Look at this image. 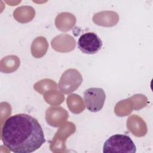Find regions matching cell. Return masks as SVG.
<instances>
[{
	"mask_svg": "<svg viewBox=\"0 0 153 153\" xmlns=\"http://www.w3.org/2000/svg\"><path fill=\"white\" fill-rule=\"evenodd\" d=\"M4 145L15 153H30L45 142L43 130L38 121L26 114L8 117L1 130Z\"/></svg>",
	"mask_w": 153,
	"mask_h": 153,
	"instance_id": "cell-1",
	"label": "cell"
},
{
	"mask_svg": "<svg viewBox=\"0 0 153 153\" xmlns=\"http://www.w3.org/2000/svg\"><path fill=\"white\" fill-rule=\"evenodd\" d=\"M136 147L132 139L126 134H116L104 143L103 153H135Z\"/></svg>",
	"mask_w": 153,
	"mask_h": 153,
	"instance_id": "cell-2",
	"label": "cell"
},
{
	"mask_svg": "<svg viewBox=\"0 0 153 153\" xmlns=\"http://www.w3.org/2000/svg\"><path fill=\"white\" fill-rule=\"evenodd\" d=\"M106 94L102 88L91 87L84 92V100L86 108L90 112L100 111L105 103Z\"/></svg>",
	"mask_w": 153,
	"mask_h": 153,
	"instance_id": "cell-3",
	"label": "cell"
},
{
	"mask_svg": "<svg viewBox=\"0 0 153 153\" xmlns=\"http://www.w3.org/2000/svg\"><path fill=\"white\" fill-rule=\"evenodd\" d=\"M78 48L83 53L94 54L102 47L103 42L100 37L94 32H86L80 36L77 42Z\"/></svg>",
	"mask_w": 153,
	"mask_h": 153,
	"instance_id": "cell-4",
	"label": "cell"
},
{
	"mask_svg": "<svg viewBox=\"0 0 153 153\" xmlns=\"http://www.w3.org/2000/svg\"><path fill=\"white\" fill-rule=\"evenodd\" d=\"M82 81V76L77 70L69 69L66 70L62 75L59 87L61 91L65 94H69L77 89Z\"/></svg>",
	"mask_w": 153,
	"mask_h": 153,
	"instance_id": "cell-5",
	"label": "cell"
}]
</instances>
